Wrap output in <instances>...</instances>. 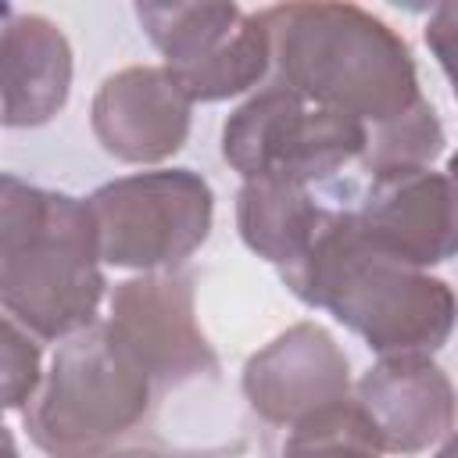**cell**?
I'll list each match as a JSON object with an SVG mask.
<instances>
[{
    "label": "cell",
    "mask_w": 458,
    "mask_h": 458,
    "mask_svg": "<svg viewBox=\"0 0 458 458\" xmlns=\"http://www.w3.org/2000/svg\"><path fill=\"white\" fill-rule=\"evenodd\" d=\"M150 390V372L111 322H93L61 340L43 386L21 408L25 429L50 458H104L143 422Z\"/></svg>",
    "instance_id": "cell-4"
},
{
    "label": "cell",
    "mask_w": 458,
    "mask_h": 458,
    "mask_svg": "<svg viewBox=\"0 0 458 458\" xmlns=\"http://www.w3.org/2000/svg\"><path fill=\"white\" fill-rule=\"evenodd\" d=\"M136 18L193 104L229 100L272 68L268 29L240 4H136Z\"/></svg>",
    "instance_id": "cell-7"
},
{
    "label": "cell",
    "mask_w": 458,
    "mask_h": 458,
    "mask_svg": "<svg viewBox=\"0 0 458 458\" xmlns=\"http://www.w3.org/2000/svg\"><path fill=\"white\" fill-rule=\"evenodd\" d=\"M437 458H458V433H451V437L444 440V447L437 451Z\"/></svg>",
    "instance_id": "cell-20"
},
{
    "label": "cell",
    "mask_w": 458,
    "mask_h": 458,
    "mask_svg": "<svg viewBox=\"0 0 458 458\" xmlns=\"http://www.w3.org/2000/svg\"><path fill=\"white\" fill-rule=\"evenodd\" d=\"M326 215L329 211L311 200L308 186L293 182L258 179L243 182L236 197V229L243 243L276 268L293 265L311 247Z\"/></svg>",
    "instance_id": "cell-14"
},
{
    "label": "cell",
    "mask_w": 458,
    "mask_h": 458,
    "mask_svg": "<svg viewBox=\"0 0 458 458\" xmlns=\"http://www.w3.org/2000/svg\"><path fill=\"white\" fill-rule=\"evenodd\" d=\"M440 150H444V125L433 104L422 97L401 118L369 129V147H365L361 165L372 179H379V175L429 168L433 157H440Z\"/></svg>",
    "instance_id": "cell-15"
},
{
    "label": "cell",
    "mask_w": 458,
    "mask_h": 458,
    "mask_svg": "<svg viewBox=\"0 0 458 458\" xmlns=\"http://www.w3.org/2000/svg\"><path fill=\"white\" fill-rule=\"evenodd\" d=\"M426 43H429L437 64L444 68V75H447V82L454 89V100H458V0L437 4L429 11Z\"/></svg>",
    "instance_id": "cell-18"
},
{
    "label": "cell",
    "mask_w": 458,
    "mask_h": 458,
    "mask_svg": "<svg viewBox=\"0 0 458 458\" xmlns=\"http://www.w3.org/2000/svg\"><path fill=\"white\" fill-rule=\"evenodd\" d=\"M72 89V47L43 14L4 7V125L29 129L50 122Z\"/></svg>",
    "instance_id": "cell-13"
},
{
    "label": "cell",
    "mask_w": 458,
    "mask_h": 458,
    "mask_svg": "<svg viewBox=\"0 0 458 458\" xmlns=\"http://www.w3.org/2000/svg\"><path fill=\"white\" fill-rule=\"evenodd\" d=\"M39 390V347L25 326L4 315V408L18 411Z\"/></svg>",
    "instance_id": "cell-17"
},
{
    "label": "cell",
    "mask_w": 458,
    "mask_h": 458,
    "mask_svg": "<svg viewBox=\"0 0 458 458\" xmlns=\"http://www.w3.org/2000/svg\"><path fill=\"white\" fill-rule=\"evenodd\" d=\"M276 82L304 100L351 114L369 129L411 111L419 72L411 47L379 14L358 4H276L258 11Z\"/></svg>",
    "instance_id": "cell-2"
},
{
    "label": "cell",
    "mask_w": 458,
    "mask_h": 458,
    "mask_svg": "<svg viewBox=\"0 0 458 458\" xmlns=\"http://www.w3.org/2000/svg\"><path fill=\"white\" fill-rule=\"evenodd\" d=\"M193 100L165 64H132L107 75L93 97L89 122L100 147L129 165H157L182 150Z\"/></svg>",
    "instance_id": "cell-11"
},
{
    "label": "cell",
    "mask_w": 458,
    "mask_h": 458,
    "mask_svg": "<svg viewBox=\"0 0 458 458\" xmlns=\"http://www.w3.org/2000/svg\"><path fill=\"white\" fill-rule=\"evenodd\" d=\"M365 147V122L318 107L279 82L254 93L222 125V157L243 182H322L361 161Z\"/></svg>",
    "instance_id": "cell-5"
},
{
    "label": "cell",
    "mask_w": 458,
    "mask_h": 458,
    "mask_svg": "<svg viewBox=\"0 0 458 458\" xmlns=\"http://www.w3.org/2000/svg\"><path fill=\"white\" fill-rule=\"evenodd\" d=\"M89 204L0 179V301L39 340H68L97 322L104 297Z\"/></svg>",
    "instance_id": "cell-3"
},
{
    "label": "cell",
    "mask_w": 458,
    "mask_h": 458,
    "mask_svg": "<svg viewBox=\"0 0 458 458\" xmlns=\"http://www.w3.org/2000/svg\"><path fill=\"white\" fill-rule=\"evenodd\" d=\"M243 397L265 422L293 429L304 419L351 401L347 354L322 326L297 322L247 358Z\"/></svg>",
    "instance_id": "cell-9"
},
{
    "label": "cell",
    "mask_w": 458,
    "mask_h": 458,
    "mask_svg": "<svg viewBox=\"0 0 458 458\" xmlns=\"http://www.w3.org/2000/svg\"><path fill=\"white\" fill-rule=\"evenodd\" d=\"M447 175H451V179L458 182V150H454V154L447 157Z\"/></svg>",
    "instance_id": "cell-21"
},
{
    "label": "cell",
    "mask_w": 458,
    "mask_h": 458,
    "mask_svg": "<svg viewBox=\"0 0 458 458\" xmlns=\"http://www.w3.org/2000/svg\"><path fill=\"white\" fill-rule=\"evenodd\" d=\"M279 276L293 297L329 311L379 358H429L458 322L454 290L376 247L354 211H329L311 247Z\"/></svg>",
    "instance_id": "cell-1"
},
{
    "label": "cell",
    "mask_w": 458,
    "mask_h": 458,
    "mask_svg": "<svg viewBox=\"0 0 458 458\" xmlns=\"http://www.w3.org/2000/svg\"><path fill=\"white\" fill-rule=\"evenodd\" d=\"M354 404L383 451L419 454L444 440L458 419V394L447 372L426 354L379 358L354 386Z\"/></svg>",
    "instance_id": "cell-12"
},
{
    "label": "cell",
    "mask_w": 458,
    "mask_h": 458,
    "mask_svg": "<svg viewBox=\"0 0 458 458\" xmlns=\"http://www.w3.org/2000/svg\"><path fill=\"white\" fill-rule=\"evenodd\" d=\"M354 218L376 247L415 268L458 254V182L447 172L379 175L369 182Z\"/></svg>",
    "instance_id": "cell-10"
},
{
    "label": "cell",
    "mask_w": 458,
    "mask_h": 458,
    "mask_svg": "<svg viewBox=\"0 0 458 458\" xmlns=\"http://www.w3.org/2000/svg\"><path fill=\"white\" fill-rule=\"evenodd\" d=\"M383 454L386 451L379 447L354 397L286 429V444L279 451V458H383Z\"/></svg>",
    "instance_id": "cell-16"
},
{
    "label": "cell",
    "mask_w": 458,
    "mask_h": 458,
    "mask_svg": "<svg viewBox=\"0 0 458 458\" xmlns=\"http://www.w3.org/2000/svg\"><path fill=\"white\" fill-rule=\"evenodd\" d=\"M104 458H200V454L165 451V447H143V444H136V447H114V451H111V454H104Z\"/></svg>",
    "instance_id": "cell-19"
},
{
    "label": "cell",
    "mask_w": 458,
    "mask_h": 458,
    "mask_svg": "<svg viewBox=\"0 0 458 458\" xmlns=\"http://www.w3.org/2000/svg\"><path fill=\"white\" fill-rule=\"evenodd\" d=\"M100 261L136 272H179L208 240L215 193L190 168H154L104 182L86 197Z\"/></svg>",
    "instance_id": "cell-6"
},
{
    "label": "cell",
    "mask_w": 458,
    "mask_h": 458,
    "mask_svg": "<svg viewBox=\"0 0 458 458\" xmlns=\"http://www.w3.org/2000/svg\"><path fill=\"white\" fill-rule=\"evenodd\" d=\"M107 322L154 386H182L218 372V358L197 326L193 279L186 272H147L118 283Z\"/></svg>",
    "instance_id": "cell-8"
}]
</instances>
